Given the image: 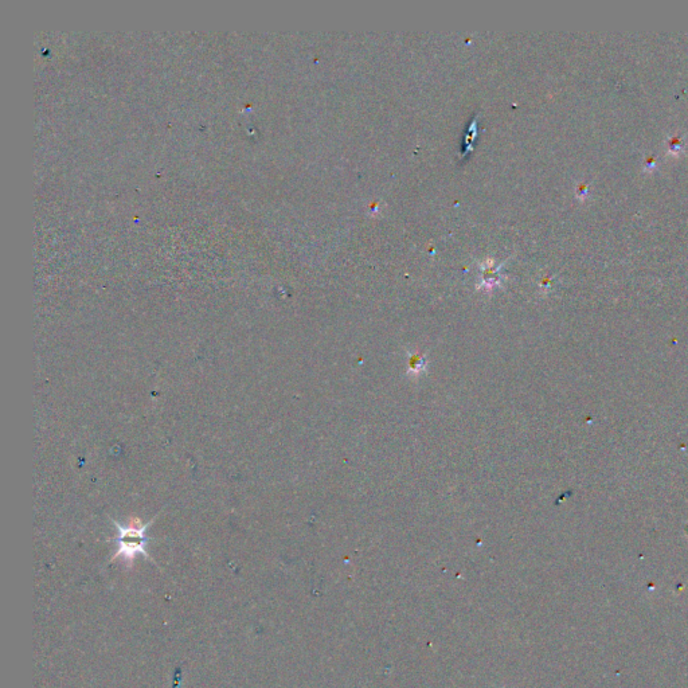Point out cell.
I'll return each mask as SVG.
<instances>
[{"instance_id": "1", "label": "cell", "mask_w": 688, "mask_h": 688, "mask_svg": "<svg viewBox=\"0 0 688 688\" xmlns=\"http://www.w3.org/2000/svg\"><path fill=\"white\" fill-rule=\"evenodd\" d=\"M158 516V515H156ZM156 516L151 522L146 523V525H132L123 526L119 522L112 521L117 530V535L112 539L116 543L117 549L115 555L112 557V561H116L117 558H123L125 565L128 569L134 566V562L138 555H143L148 561H152L151 555L148 554L147 545L150 543L151 539L147 537L148 527L152 526Z\"/></svg>"}]
</instances>
